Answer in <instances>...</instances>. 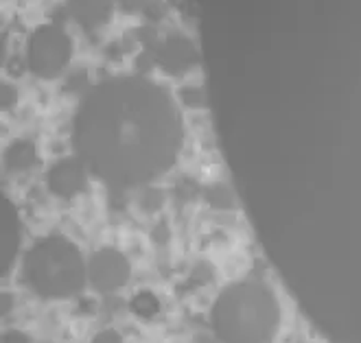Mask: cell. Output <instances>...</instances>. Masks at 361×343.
<instances>
[{
  "instance_id": "277c9868",
  "label": "cell",
  "mask_w": 361,
  "mask_h": 343,
  "mask_svg": "<svg viewBox=\"0 0 361 343\" xmlns=\"http://www.w3.org/2000/svg\"><path fill=\"white\" fill-rule=\"evenodd\" d=\"M71 53H73L71 37L59 27L47 25L35 29V33L31 35L27 61L35 77L53 79L66 68V63L71 61Z\"/></svg>"
},
{
  "instance_id": "2e32d148",
  "label": "cell",
  "mask_w": 361,
  "mask_h": 343,
  "mask_svg": "<svg viewBox=\"0 0 361 343\" xmlns=\"http://www.w3.org/2000/svg\"><path fill=\"white\" fill-rule=\"evenodd\" d=\"M16 90H13V85L9 83H3V101H0V105H3V110H9V107L16 103Z\"/></svg>"
},
{
  "instance_id": "30bf717a",
  "label": "cell",
  "mask_w": 361,
  "mask_h": 343,
  "mask_svg": "<svg viewBox=\"0 0 361 343\" xmlns=\"http://www.w3.org/2000/svg\"><path fill=\"white\" fill-rule=\"evenodd\" d=\"M5 162L9 170H27L37 162V154H35V146L27 140H18L13 142L7 154H5Z\"/></svg>"
},
{
  "instance_id": "6da1fadb",
  "label": "cell",
  "mask_w": 361,
  "mask_h": 343,
  "mask_svg": "<svg viewBox=\"0 0 361 343\" xmlns=\"http://www.w3.org/2000/svg\"><path fill=\"white\" fill-rule=\"evenodd\" d=\"M180 142L182 118L173 99L142 77H118L94 85L75 116L79 158L116 188L164 173Z\"/></svg>"
},
{
  "instance_id": "d6986e66",
  "label": "cell",
  "mask_w": 361,
  "mask_h": 343,
  "mask_svg": "<svg viewBox=\"0 0 361 343\" xmlns=\"http://www.w3.org/2000/svg\"><path fill=\"white\" fill-rule=\"evenodd\" d=\"M3 343H29L25 335H20V332H7L3 337Z\"/></svg>"
},
{
  "instance_id": "3957f363",
  "label": "cell",
  "mask_w": 361,
  "mask_h": 343,
  "mask_svg": "<svg viewBox=\"0 0 361 343\" xmlns=\"http://www.w3.org/2000/svg\"><path fill=\"white\" fill-rule=\"evenodd\" d=\"M25 280L42 297H68L83 287L77 247L61 237L37 241L25 258Z\"/></svg>"
},
{
  "instance_id": "5b68a950",
  "label": "cell",
  "mask_w": 361,
  "mask_h": 343,
  "mask_svg": "<svg viewBox=\"0 0 361 343\" xmlns=\"http://www.w3.org/2000/svg\"><path fill=\"white\" fill-rule=\"evenodd\" d=\"M130 275V265L114 249H101L92 256L90 263V280L94 289L108 293L125 285Z\"/></svg>"
},
{
  "instance_id": "ffe728a7",
  "label": "cell",
  "mask_w": 361,
  "mask_h": 343,
  "mask_svg": "<svg viewBox=\"0 0 361 343\" xmlns=\"http://www.w3.org/2000/svg\"><path fill=\"white\" fill-rule=\"evenodd\" d=\"M166 239H169V230H166L164 223H160V225L156 227V232H154V241H156V243H162V241H166Z\"/></svg>"
},
{
  "instance_id": "ba28073f",
  "label": "cell",
  "mask_w": 361,
  "mask_h": 343,
  "mask_svg": "<svg viewBox=\"0 0 361 343\" xmlns=\"http://www.w3.org/2000/svg\"><path fill=\"white\" fill-rule=\"evenodd\" d=\"M71 13L83 29H97L112 15V0H71Z\"/></svg>"
},
{
  "instance_id": "e0dca14e",
  "label": "cell",
  "mask_w": 361,
  "mask_h": 343,
  "mask_svg": "<svg viewBox=\"0 0 361 343\" xmlns=\"http://www.w3.org/2000/svg\"><path fill=\"white\" fill-rule=\"evenodd\" d=\"M92 343H121V337L114 330H103L94 337Z\"/></svg>"
},
{
  "instance_id": "7a4b0ae2",
  "label": "cell",
  "mask_w": 361,
  "mask_h": 343,
  "mask_svg": "<svg viewBox=\"0 0 361 343\" xmlns=\"http://www.w3.org/2000/svg\"><path fill=\"white\" fill-rule=\"evenodd\" d=\"M279 326V304L257 282L228 287L212 306V328L224 343H267Z\"/></svg>"
},
{
  "instance_id": "52a82bcc",
  "label": "cell",
  "mask_w": 361,
  "mask_h": 343,
  "mask_svg": "<svg viewBox=\"0 0 361 343\" xmlns=\"http://www.w3.org/2000/svg\"><path fill=\"white\" fill-rule=\"evenodd\" d=\"M83 186H86V173H83L81 160H61L49 170V188L57 197H75L77 192L83 190Z\"/></svg>"
},
{
  "instance_id": "7c38bea8",
  "label": "cell",
  "mask_w": 361,
  "mask_h": 343,
  "mask_svg": "<svg viewBox=\"0 0 361 343\" xmlns=\"http://www.w3.org/2000/svg\"><path fill=\"white\" fill-rule=\"evenodd\" d=\"M158 308H160V304L152 293H138L132 299V311L140 317H154L158 313Z\"/></svg>"
},
{
  "instance_id": "5bb4252c",
  "label": "cell",
  "mask_w": 361,
  "mask_h": 343,
  "mask_svg": "<svg viewBox=\"0 0 361 343\" xmlns=\"http://www.w3.org/2000/svg\"><path fill=\"white\" fill-rule=\"evenodd\" d=\"M118 3H121V7H123L125 11L136 13V11H142V9H147V5H149L152 0H118Z\"/></svg>"
},
{
  "instance_id": "8fae6325",
  "label": "cell",
  "mask_w": 361,
  "mask_h": 343,
  "mask_svg": "<svg viewBox=\"0 0 361 343\" xmlns=\"http://www.w3.org/2000/svg\"><path fill=\"white\" fill-rule=\"evenodd\" d=\"M206 199L210 206H215L219 210H228L232 208V192L228 186L224 184H215V186H208L206 188Z\"/></svg>"
},
{
  "instance_id": "44dd1931",
  "label": "cell",
  "mask_w": 361,
  "mask_h": 343,
  "mask_svg": "<svg viewBox=\"0 0 361 343\" xmlns=\"http://www.w3.org/2000/svg\"><path fill=\"white\" fill-rule=\"evenodd\" d=\"M195 343H217L215 339H210V337H197Z\"/></svg>"
},
{
  "instance_id": "8992f818",
  "label": "cell",
  "mask_w": 361,
  "mask_h": 343,
  "mask_svg": "<svg viewBox=\"0 0 361 343\" xmlns=\"http://www.w3.org/2000/svg\"><path fill=\"white\" fill-rule=\"evenodd\" d=\"M158 63L169 75H184L197 63V51L193 42L184 35H169L158 49Z\"/></svg>"
},
{
  "instance_id": "4fadbf2b",
  "label": "cell",
  "mask_w": 361,
  "mask_h": 343,
  "mask_svg": "<svg viewBox=\"0 0 361 343\" xmlns=\"http://www.w3.org/2000/svg\"><path fill=\"white\" fill-rule=\"evenodd\" d=\"M160 204H162V195H160L158 190H149L145 195V199H142V208L145 210H158Z\"/></svg>"
},
{
  "instance_id": "9a60e30c",
  "label": "cell",
  "mask_w": 361,
  "mask_h": 343,
  "mask_svg": "<svg viewBox=\"0 0 361 343\" xmlns=\"http://www.w3.org/2000/svg\"><path fill=\"white\" fill-rule=\"evenodd\" d=\"M210 275H212L210 267H206V265H197V267H195V271H193V275H190V280L197 282V285H204V282H208V280H210Z\"/></svg>"
},
{
  "instance_id": "ac0fdd59",
  "label": "cell",
  "mask_w": 361,
  "mask_h": 343,
  "mask_svg": "<svg viewBox=\"0 0 361 343\" xmlns=\"http://www.w3.org/2000/svg\"><path fill=\"white\" fill-rule=\"evenodd\" d=\"M182 99H184L186 105H197V103H200V90H195V88H186V90H182Z\"/></svg>"
},
{
  "instance_id": "9c48e42d",
  "label": "cell",
  "mask_w": 361,
  "mask_h": 343,
  "mask_svg": "<svg viewBox=\"0 0 361 343\" xmlns=\"http://www.w3.org/2000/svg\"><path fill=\"white\" fill-rule=\"evenodd\" d=\"M20 243V221L18 212L9 199L3 197V251H0V265H3V273L11 267L16 251Z\"/></svg>"
}]
</instances>
